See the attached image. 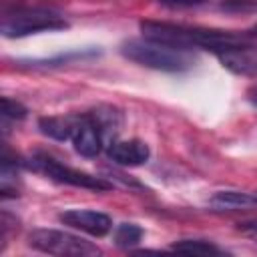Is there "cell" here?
Returning <instances> with one entry per match:
<instances>
[{
    "label": "cell",
    "mask_w": 257,
    "mask_h": 257,
    "mask_svg": "<svg viewBox=\"0 0 257 257\" xmlns=\"http://www.w3.org/2000/svg\"><path fill=\"white\" fill-rule=\"evenodd\" d=\"M106 155L112 163L120 167H141L149 161L151 151H149V145L139 139H131V141L116 139L106 147Z\"/></svg>",
    "instance_id": "obj_8"
},
{
    "label": "cell",
    "mask_w": 257,
    "mask_h": 257,
    "mask_svg": "<svg viewBox=\"0 0 257 257\" xmlns=\"http://www.w3.org/2000/svg\"><path fill=\"white\" fill-rule=\"evenodd\" d=\"M26 114H28V110H26L24 104H20L18 100H12L8 96L2 98V116H4V120H22V118H26Z\"/></svg>",
    "instance_id": "obj_16"
},
{
    "label": "cell",
    "mask_w": 257,
    "mask_h": 257,
    "mask_svg": "<svg viewBox=\"0 0 257 257\" xmlns=\"http://www.w3.org/2000/svg\"><path fill=\"white\" fill-rule=\"evenodd\" d=\"M247 34H249L251 38H253V36H257V22H255V24H253V26L247 30Z\"/></svg>",
    "instance_id": "obj_20"
},
{
    "label": "cell",
    "mask_w": 257,
    "mask_h": 257,
    "mask_svg": "<svg viewBox=\"0 0 257 257\" xmlns=\"http://www.w3.org/2000/svg\"><path fill=\"white\" fill-rule=\"evenodd\" d=\"M255 195H257V191H255Z\"/></svg>",
    "instance_id": "obj_21"
},
{
    "label": "cell",
    "mask_w": 257,
    "mask_h": 257,
    "mask_svg": "<svg viewBox=\"0 0 257 257\" xmlns=\"http://www.w3.org/2000/svg\"><path fill=\"white\" fill-rule=\"evenodd\" d=\"M58 221L92 237H104L112 229V219L106 213L90 209H68L58 215Z\"/></svg>",
    "instance_id": "obj_6"
},
{
    "label": "cell",
    "mask_w": 257,
    "mask_h": 257,
    "mask_svg": "<svg viewBox=\"0 0 257 257\" xmlns=\"http://www.w3.org/2000/svg\"><path fill=\"white\" fill-rule=\"evenodd\" d=\"M141 32L149 40L165 42L171 46L179 48H203L213 54H219L223 50H229L233 46H241L251 42V36L245 34H235L227 30H207V28H193V26H183V24H171V22H157V20H143L141 22Z\"/></svg>",
    "instance_id": "obj_1"
},
{
    "label": "cell",
    "mask_w": 257,
    "mask_h": 257,
    "mask_svg": "<svg viewBox=\"0 0 257 257\" xmlns=\"http://www.w3.org/2000/svg\"><path fill=\"white\" fill-rule=\"evenodd\" d=\"M86 114L94 122V126L98 128V133L102 135V141H104L106 147L112 141H116V137H118V133L122 128V114H120L118 108L108 106V104H102V106L92 108Z\"/></svg>",
    "instance_id": "obj_10"
},
{
    "label": "cell",
    "mask_w": 257,
    "mask_h": 257,
    "mask_svg": "<svg viewBox=\"0 0 257 257\" xmlns=\"http://www.w3.org/2000/svg\"><path fill=\"white\" fill-rule=\"evenodd\" d=\"M219 58V62L241 76H257V48L253 42L241 44V46H233L229 50H223L219 54H215Z\"/></svg>",
    "instance_id": "obj_7"
},
{
    "label": "cell",
    "mask_w": 257,
    "mask_h": 257,
    "mask_svg": "<svg viewBox=\"0 0 257 257\" xmlns=\"http://www.w3.org/2000/svg\"><path fill=\"white\" fill-rule=\"evenodd\" d=\"M80 114H66V116H42L38 120V128L44 137L54 141H72V135L78 126Z\"/></svg>",
    "instance_id": "obj_11"
},
{
    "label": "cell",
    "mask_w": 257,
    "mask_h": 257,
    "mask_svg": "<svg viewBox=\"0 0 257 257\" xmlns=\"http://www.w3.org/2000/svg\"><path fill=\"white\" fill-rule=\"evenodd\" d=\"M249 100H251V102H253V104L257 106V86L249 90Z\"/></svg>",
    "instance_id": "obj_19"
},
{
    "label": "cell",
    "mask_w": 257,
    "mask_h": 257,
    "mask_svg": "<svg viewBox=\"0 0 257 257\" xmlns=\"http://www.w3.org/2000/svg\"><path fill=\"white\" fill-rule=\"evenodd\" d=\"M241 231L257 239V221H255V223H247V225H243V227H241Z\"/></svg>",
    "instance_id": "obj_18"
},
{
    "label": "cell",
    "mask_w": 257,
    "mask_h": 257,
    "mask_svg": "<svg viewBox=\"0 0 257 257\" xmlns=\"http://www.w3.org/2000/svg\"><path fill=\"white\" fill-rule=\"evenodd\" d=\"M68 28L66 18L52 8H14L2 14L0 32L6 38H22L38 32Z\"/></svg>",
    "instance_id": "obj_3"
},
{
    "label": "cell",
    "mask_w": 257,
    "mask_h": 257,
    "mask_svg": "<svg viewBox=\"0 0 257 257\" xmlns=\"http://www.w3.org/2000/svg\"><path fill=\"white\" fill-rule=\"evenodd\" d=\"M171 249L183 251V253H199V255H221L223 253V249H219L215 243L205 241V239H181L173 243Z\"/></svg>",
    "instance_id": "obj_13"
},
{
    "label": "cell",
    "mask_w": 257,
    "mask_h": 257,
    "mask_svg": "<svg viewBox=\"0 0 257 257\" xmlns=\"http://www.w3.org/2000/svg\"><path fill=\"white\" fill-rule=\"evenodd\" d=\"M94 54V50H74V52H66V54H58L54 58H36V60H20V64H28V66H56V64H66L74 58H82Z\"/></svg>",
    "instance_id": "obj_15"
},
{
    "label": "cell",
    "mask_w": 257,
    "mask_h": 257,
    "mask_svg": "<svg viewBox=\"0 0 257 257\" xmlns=\"http://www.w3.org/2000/svg\"><path fill=\"white\" fill-rule=\"evenodd\" d=\"M143 237V229L135 223H120L114 231V243L118 247H135Z\"/></svg>",
    "instance_id": "obj_14"
},
{
    "label": "cell",
    "mask_w": 257,
    "mask_h": 257,
    "mask_svg": "<svg viewBox=\"0 0 257 257\" xmlns=\"http://www.w3.org/2000/svg\"><path fill=\"white\" fill-rule=\"evenodd\" d=\"M209 205L215 211H237V209H249L257 205V195L247 191H219L209 199Z\"/></svg>",
    "instance_id": "obj_12"
},
{
    "label": "cell",
    "mask_w": 257,
    "mask_h": 257,
    "mask_svg": "<svg viewBox=\"0 0 257 257\" xmlns=\"http://www.w3.org/2000/svg\"><path fill=\"white\" fill-rule=\"evenodd\" d=\"M120 54L137 64L163 72H183L195 66L197 56L193 50L171 46L149 38H131L120 44Z\"/></svg>",
    "instance_id": "obj_2"
},
{
    "label": "cell",
    "mask_w": 257,
    "mask_h": 257,
    "mask_svg": "<svg viewBox=\"0 0 257 257\" xmlns=\"http://www.w3.org/2000/svg\"><path fill=\"white\" fill-rule=\"evenodd\" d=\"M28 245L36 251L48 253V255H68V257H88V255H98L100 249L92 245L90 241L58 231V229H34L28 235Z\"/></svg>",
    "instance_id": "obj_4"
},
{
    "label": "cell",
    "mask_w": 257,
    "mask_h": 257,
    "mask_svg": "<svg viewBox=\"0 0 257 257\" xmlns=\"http://www.w3.org/2000/svg\"><path fill=\"white\" fill-rule=\"evenodd\" d=\"M163 6H169V8H191V6H201V4H207L209 0H159Z\"/></svg>",
    "instance_id": "obj_17"
},
{
    "label": "cell",
    "mask_w": 257,
    "mask_h": 257,
    "mask_svg": "<svg viewBox=\"0 0 257 257\" xmlns=\"http://www.w3.org/2000/svg\"><path fill=\"white\" fill-rule=\"evenodd\" d=\"M28 167L46 175L48 179H52L56 183H64V185H72V187H80V189H88V191H96V193L112 189V183H108L100 177H92L84 171L72 169L68 165H62L60 161H56L54 157H50L46 153H36L30 159Z\"/></svg>",
    "instance_id": "obj_5"
},
{
    "label": "cell",
    "mask_w": 257,
    "mask_h": 257,
    "mask_svg": "<svg viewBox=\"0 0 257 257\" xmlns=\"http://www.w3.org/2000/svg\"><path fill=\"white\" fill-rule=\"evenodd\" d=\"M72 145H74V151L86 159H92L102 151V147H104L102 135L98 133L94 122L88 118V114H80L78 126L72 135Z\"/></svg>",
    "instance_id": "obj_9"
}]
</instances>
